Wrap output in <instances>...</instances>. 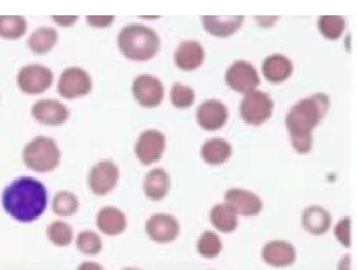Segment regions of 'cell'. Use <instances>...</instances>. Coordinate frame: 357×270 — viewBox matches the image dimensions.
<instances>
[{
    "mask_svg": "<svg viewBox=\"0 0 357 270\" xmlns=\"http://www.w3.org/2000/svg\"><path fill=\"white\" fill-rule=\"evenodd\" d=\"M98 230L108 236H117L128 226L127 216L120 209L108 206L98 211L96 217Z\"/></svg>",
    "mask_w": 357,
    "mask_h": 270,
    "instance_id": "obj_18",
    "label": "cell"
},
{
    "mask_svg": "<svg viewBox=\"0 0 357 270\" xmlns=\"http://www.w3.org/2000/svg\"><path fill=\"white\" fill-rule=\"evenodd\" d=\"M262 72L268 81L274 83L282 82L292 74V62L282 55L268 57L262 63Z\"/></svg>",
    "mask_w": 357,
    "mask_h": 270,
    "instance_id": "obj_21",
    "label": "cell"
},
{
    "mask_svg": "<svg viewBox=\"0 0 357 270\" xmlns=\"http://www.w3.org/2000/svg\"><path fill=\"white\" fill-rule=\"evenodd\" d=\"M77 247L87 255H96L102 250V241L96 232L84 231L77 237Z\"/></svg>",
    "mask_w": 357,
    "mask_h": 270,
    "instance_id": "obj_31",
    "label": "cell"
},
{
    "mask_svg": "<svg viewBox=\"0 0 357 270\" xmlns=\"http://www.w3.org/2000/svg\"><path fill=\"white\" fill-rule=\"evenodd\" d=\"M351 220L349 217H345L335 226L334 234L337 240L346 248L351 246Z\"/></svg>",
    "mask_w": 357,
    "mask_h": 270,
    "instance_id": "obj_33",
    "label": "cell"
},
{
    "mask_svg": "<svg viewBox=\"0 0 357 270\" xmlns=\"http://www.w3.org/2000/svg\"><path fill=\"white\" fill-rule=\"evenodd\" d=\"M171 99L172 104L177 108L190 107L195 100V93L192 88L176 83L172 87Z\"/></svg>",
    "mask_w": 357,
    "mask_h": 270,
    "instance_id": "obj_32",
    "label": "cell"
},
{
    "mask_svg": "<svg viewBox=\"0 0 357 270\" xmlns=\"http://www.w3.org/2000/svg\"><path fill=\"white\" fill-rule=\"evenodd\" d=\"M222 250V243L219 237L211 231L204 232L197 242V250L204 257L213 258Z\"/></svg>",
    "mask_w": 357,
    "mask_h": 270,
    "instance_id": "obj_30",
    "label": "cell"
},
{
    "mask_svg": "<svg viewBox=\"0 0 357 270\" xmlns=\"http://www.w3.org/2000/svg\"><path fill=\"white\" fill-rule=\"evenodd\" d=\"M302 223L305 230L314 235H323L332 225V217L328 211L319 206H312L304 210Z\"/></svg>",
    "mask_w": 357,
    "mask_h": 270,
    "instance_id": "obj_20",
    "label": "cell"
},
{
    "mask_svg": "<svg viewBox=\"0 0 357 270\" xmlns=\"http://www.w3.org/2000/svg\"><path fill=\"white\" fill-rule=\"evenodd\" d=\"M145 230L151 240L165 243L176 239L180 234L181 227L174 216L157 213L151 216L146 221Z\"/></svg>",
    "mask_w": 357,
    "mask_h": 270,
    "instance_id": "obj_11",
    "label": "cell"
},
{
    "mask_svg": "<svg viewBox=\"0 0 357 270\" xmlns=\"http://www.w3.org/2000/svg\"><path fill=\"white\" fill-rule=\"evenodd\" d=\"M118 45L122 54L128 59L145 61L158 52L160 40L153 30L144 25L131 24L120 31Z\"/></svg>",
    "mask_w": 357,
    "mask_h": 270,
    "instance_id": "obj_3",
    "label": "cell"
},
{
    "mask_svg": "<svg viewBox=\"0 0 357 270\" xmlns=\"http://www.w3.org/2000/svg\"><path fill=\"white\" fill-rule=\"evenodd\" d=\"M78 208L79 200L75 194L70 192L57 193L52 201V210L60 216H71L77 213Z\"/></svg>",
    "mask_w": 357,
    "mask_h": 270,
    "instance_id": "obj_27",
    "label": "cell"
},
{
    "mask_svg": "<svg viewBox=\"0 0 357 270\" xmlns=\"http://www.w3.org/2000/svg\"><path fill=\"white\" fill-rule=\"evenodd\" d=\"M92 86L91 77L87 72L72 67L61 73L57 89L63 98L73 99L91 93Z\"/></svg>",
    "mask_w": 357,
    "mask_h": 270,
    "instance_id": "obj_6",
    "label": "cell"
},
{
    "mask_svg": "<svg viewBox=\"0 0 357 270\" xmlns=\"http://www.w3.org/2000/svg\"><path fill=\"white\" fill-rule=\"evenodd\" d=\"M88 23L93 27L105 28L112 24L114 17H87Z\"/></svg>",
    "mask_w": 357,
    "mask_h": 270,
    "instance_id": "obj_34",
    "label": "cell"
},
{
    "mask_svg": "<svg viewBox=\"0 0 357 270\" xmlns=\"http://www.w3.org/2000/svg\"><path fill=\"white\" fill-rule=\"evenodd\" d=\"M351 257L349 256L344 257L339 264L338 270H350Z\"/></svg>",
    "mask_w": 357,
    "mask_h": 270,
    "instance_id": "obj_36",
    "label": "cell"
},
{
    "mask_svg": "<svg viewBox=\"0 0 357 270\" xmlns=\"http://www.w3.org/2000/svg\"><path fill=\"white\" fill-rule=\"evenodd\" d=\"M77 270H104V269L98 263L86 262L81 264Z\"/></svg>",
    "mask_w": 357,
    "mask_h": 270,
    "instance_id": "obj_35",
    "label": "cell"
},
{
    "mask_svg": "<svg viewBox=\"0 0 357 270\" xmlns=\"http://www.w3.org/2000/svg\"><path fill=\"white\" fill-rule=\"evenodd\" d=\"M345 20L340 15H323L319 20L318 27L321 33L330 40H337L345 29Z\"/></svg>",
    "mask_w": 357,
    "mask_h": 270,
    "instance_id": "obj_29",
    "label": "cell"
},
{
    "mask_svg": "<svg viewBox=\"0 0 357 270\" xmlns=\"http://www.w3.org/2000/svg\"><path fill=\"white\" fill-rule=\"evenodd\" d=\"M170 184L169 173L164 169L155 168L146 174L143 184L144 193L149 200L160 201L169 193Z\"/></svg>",
    "mask_w": 357,
    "mask_h": 270,
    "instance_id": "obj_19",
    "label": "cell"
},
{
    "mask_svg": "<svg viewBox=\"0 0 357 270\" xmlns=\"http://www.w3.org/2000/svg\"><path fill=\"white\" fill-rule=\"evenodd\" d=\"M166 139L161 132L149 130L143 132L136 142L135 151L142 164L151 165L160 160L165 150Z\"/></svg>",
    "mask_w": 357,
    "mask_h": 270,
    "instance_id": "obj_9",
    "label": "cell"
},
{
    "mask_svg": "<svg viewBox=\"0 0 357 270\" xmlns=\"http://www.w3.org/2000/svg\"><path fill=\"white\" fill-rule=\"evenodd\" d=\"M31 114L39 123L56 126L65 123L70 111L59 100L46 99L35 103Z\"/></svg>",
    "mask_w": 357,
    "mask_h": 270,
    "instance_id": "obj_14",
    "label": "cell"
},
{
    "mask_svg": "<svg viewBox=\"0 0 357 270\" xmlns=\"http://www.w3.org/2000/svg\"><path fill=\"white\" fill-rule=\"evenodd\" d=\"M204 29L219 37H227L237 31L243 24L244 17H202Z\"/></svg>",
    "mask_w": 357,
    "mask_h": 270,
    "instance_id": "obj_22",
    "label": "cell"
},
{
    "mask_svg": "<svg viewBox=\"0 0 357 270\" xmlns=\"http://www.w3.org/2000/svg\"><path fill=\"white\" fill-rule=\"evenodd\" d=\"M134 96L142 105L146 108L158 107L165 96V88L158 78L150 75H142L135 79Z\"/></svg>",
    "mask_w": 357,
    "mask_h": 270,
    "instance_id": "obj_12",
    "label": "cell"
},
{
    "mask_svg": "<svg viewBox=\"0 0 357 270\" xmlns=\"http://www.w3.org/2000/svg\"><path fill=\"white\" fill-rule=\"evenodd\" d=\"M273 108L274 103L269 95L253 90L241 100L240 114L246 123L259 126L270 119Z\"/></svg>",
    "mask_w": 357,
    "mask_h": 270,
    "instance_id": "obj_5",
    "label": "cell"
},
{
    "mask_svg": "<svg viewBox=\"0 0 357 270\" xmlns=\"http://www.w3.org/2000/svg\"><path fill=\"white\" fill-rule=\"evenodd\" d=\"M59 33L51 28H40L31 35L28 45L36 54L42 55L49 52L56 44Z\"/></svg>",
    "mask_w": 357,
    "mask_h": 270,
    "instance_id": "obj_25",
    "label": "cell"
},
{
    "mask_svg": "<svg viewBox=\"0 0 357 270\" xmlns=\"http://www.w3.org/2000/svg\"><path fill=\"white\" fill-rule=\"evenodd\" d=\"M206 52L197 41H183L175 52L176 65L183 70L192 71L202 65Z\"/></svg>",
    "mask_w": 357,
    "mask_h": 270,
    "instance_id": "obj_17",
    "label": "cell"
},
{
    "mask_svg": "<svg viewBox=\"0 0 357 270\" xmlns=\"http://www.w3.org/2000/svg\"><path fill=\"white\" fill-rule=\"evenodd\" d=\"M119 170L115 164L109 160L99 162L89 171L88 185L93 194L107 195L116 187Z\"/></svg>",
    "mask_w": 357,
    "mask_h": 270,
    "instance_id": "obj_7",
    "label": "cell"
},
{
    "mask_svg": "<svg viewBox=\"0 0 357 270\" xmlns=\"http://www.w3.org/2000/svg\"><path fill=\"white\" fill-rule=\"evenodd\" d=\"M262 258L275 267L291 266L296 261V248L290 243L275 241L267 243L261 253Z\"/></svg>",
    "mask_w": 357,
    "mask_h": 270,
    "instance_id": "obj_16",
    "label": "cell"
},
{
    "mask_svg": "<svg viewBox=\"0 0 357 270\" xmlns=\"http://www.w3.org/2000/svg\"><path fill=\"white\" fill-rule=\"evenodd\" d=\"M225 81L231 89L243 93L253 91L261 82L255 68L243 61L235 62L229 68Z\"/></svg>",
    "mask_w": 357,
    "mask_h": 270,
    "instance_id": "obj_10",
    "label": "cell"
},
{
    "mask_svg": "<svg viewBox=\"0 0 357 270\" xmlns=\"http://www.w3.org/2000/svg\"><path fill=\"white\" fill-rule=\"evenodd\" d=\"M27 21L20 15H0V36L6 39H18L27 31Z\"/></svg>",
    "mask_w": 357,
    "mask_h": 270,
    "instance_id": "obj_26",
    "label": "cell"
},
{
    "mask_svg": "<svg viewBox=\"0 0 357 270\" xmlns=\"http://www.w3.org/2000/svg\"><path fill=\"white\" fill-rule=\"evenodd\" d=\"M47 237L57 246H67L72 242V227L63 221H54L47 227Z\"/></svg>",
    "mask_w": 357,
    "mask_h": 270,
    "instance_id": "obj_28",
    "label": "cell"
},
{
    "mask_svg": "<svg viewBox=\"0 0 357 270\" xmlns=\"http://www.w3.org/2000/svg\"><path fill=\"white\" fill-rule=\"evenodd\" d=\"M228 110L225 105L218 100H208L197 109L198 124L204 130H217L227 123Z\"/></svg>",
    "mask_w": 357,
    "mask_h": 270,
    "instance_id": "obj_13",
    "label": "cell"
},
{
    "mask_svg": "<svg viewBox=\"0 0 357 270\" xmlns=\"http://www.w3.org/2000/svg\"><path fill=\"white\" fill-rule=\"evenodd\" d=\"M61 153L55 141L39 136L24 147L23 160L26 166L36 172H49L59 165Z\"/></svg>",
    "mask_w": 357,
    "mask_h": 270,
    "instance_id": "obj_4",
    "label": "cell"
},
{
    "mask_svg": "<svg viewBox=\"0 0 357 270\" xmlns=\"http://www.w3.org/2000/svg\"><path fill=\"white\" fill-rule=\"evenodd\" d=\"M330 107V98L317 93L303 99L290 110L286 125L290 133L291 144L299 153H307L312 147V130L326 115Z\"/></svg>",
    "mask_w": 357,
    "mask_h": 270,
    "instance_id": "obj_2",
    "label": "cell"
},
{
    "mask_svg": "<svg viewBox=\"0 0 357 270\" xmlns=\"http://www.w3.org/2000/svg\"><path fill=\"white\" fill-rule=\"evenodd\" d=\"M213 225L224 234L234 232L238 225L237 213L227 204L215 206L210 213Z\"/></svg>",
    "mask_w": 357,
    "mask_h": 270,
    "instance_id": "obj_24",
    "label": "cell"
},
{
    "mask_svg": "<svg viewBox=\"0 0 357 270\" xmlns=\"http://www.w3.org/2000/svg\"><path fill=\"white\" fill-rule=\"evenodd\" d=\"M123 270H141V269H137V268H131L130 267V268H126V269H124Z\"/></svg>",
    "mask_w": 357,
    "mask_h": 270,
    "instance_id": "obj_37",
    "label": "cell"
},
{
    "mask_svg": "<svg viewBox=\"0 0 357 270\" xmlns=\"http://www.w3.org/2000/svg\"><path fill=\"white\" fill-rule=\"evenodd\" d=\"M2 203L15 220L29 223L44 213L48 193L44 184L31 177H21L4 189Z\"/></svg>",
    "mask_w": 357,
    "mask_h": 270,
    "instance_id": "obj_1",
    "label": "cell"
},
{
    "mask_svg": "<svg viewBox=\"0 0 357 270\" xmlns=\"http://www.w3.org/2000/svg\"><path fill=\"white\" fill-rule=\"evenodd\" d=\"M232 155V147L223 140H210L202 148V157L210 165H220Z\"/></svg>",
    "mask_w": 357,
    "mask_h": 270,
    "instance_id": "obj_23",
    "label": "cell"
},
{
    "mask_svg": "<svg viewBox=\"0 0 357 270\" xmlns=\"http://www.w3.org/2000/svg\"><path fill=\"white\" fill-rule=\"evenodd\" d=\"M54 82V73L45 66H25L18 73V86L24 93L39 94L45 91Z\"/></svg>",
    "mask_w": 357,
    "mask_h": 270,
    "instance_id": "obj_8",
    "label": "cell"
},
{
    "mask_svg": "<svg viewBox=\"0 0 357 270\" xmlns=\"http://www.w3.org/2000/svg\"><path fill=\"white\" fill-rule=\"evenodd\" d=\"M225 200L237 214L245 216L258 215L264 207L258 195L248 190L238 188L227 190L225 195Z\"/></svg>",
    "mask_w": 357,
    "mask_h": 270,
    "instance_id": "obj_15",
    "label": "cell"
}]
</instances>
